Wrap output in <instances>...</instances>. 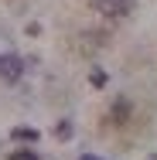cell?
<instances>
[{
	"label": "cell",
	"instance_id": "obj_1",
	"mask_svg": "<svg viewBox=\"0 0 157 160\" xmlns=\"http://www.w3.org/2000/svg\"><path fill=\"white\" fill-rule=\"evenodd\" d=\"M24 75V62L17 55H0V78L3 82H17Z\"/></svg>",
	"mask_w": 157,
	"mask_h": 160
},
{
	"label": "cell",
	"instance_id": "obj_2",
	"mask_svg": "<svg viewBox=\"0 0 157 160\" xmlns=\"http://www.w3.org/2000/svg\"><path fill=\"white\" fill-rule=\"evenodd\" d=\"M96 10L106 14V17H126L133 10V3L130 0H96Z\"/></svg>",
	"mask_w": 157,
	"mask_h": 160
},
{
	"label": "cell",
	"instance_id": "obj_3",
	"mask_svg": "<svg viewBox=\"0 0 157 160\" xmlns=\"http://www.w3.org/2000/svg\"><path fill=\"white\" fill-rule=\"evenodd\" d=\"M14 140H24V143H34V140H38V129L17 126V129H14Z\"/></svg>",
	"mask_w": 157,
	"mask_h": 160
},
{
	"label": "cell",
	"instance_id": "obj_4",
	"mask_svg": "<svg viewBox=\"0 0 157 160\" xmlns=\"http://www.w3.org/2000/svg\"><path fill=\"white\" fill-rule=\"evenodd\" d=\"M55 136H58V140H68V136H72V126H68V123H58V126H55Z\"/></svg>",
	"mask_w": 157,
	"mask_h": 160
},
{
	"label": "cell",
	"instance_id": "obj_5",
	"mask_svg": "<svg viewBox=\"0 0 157 160\" xmlns=\"http://www.w3.org/2000/svg\"><path fill=\"white\" fill-rule=\"evenodd\" d=\"M10 160H38L34 150H17V153H10Z\"/></svg>",
	"mask_w": 157,
	"mask_h": 160
},
{
	"label": "cell",
	"instance_id": "obj_6",
	"mask_svg": "<svg viewBox=\"0 0 157 160\" xmlns=\"http://www.w3.org/2000/svg\"><path fill=\"white\" fill-rule=\"evenodd\" d=\"M92 85H96V89H102V85H106V75H102V72H92Z\"/></svg>",
	"mask_w": 157,
	"mask_h": 160
},
{
	"label": "cell",
	"instance_id": "obj_7",
	"mask_svg": "<svg viewBox=\"0 0 157 160\" xmlns=\"http://www.w3.org/2000/svg\"><path fill=\"white\" fill-rule=\"evenodd\" d=\"M82 160H99V157H92V153H86V157H82Z\"/></svg>",
	"mask_w": 157,
	"mask_h": 160
}]
</instances>
